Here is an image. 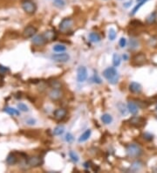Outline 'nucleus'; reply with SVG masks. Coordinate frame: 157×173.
<instances>
[{"label":"nucleus","instance_id":"f257e3e1","mask_svg":"<svg viewBox=\"0 0 157 173\" xmlns=\"http://www.w3.org/2000/svg\"><path fill=\"white\" fill-rule=\"evenodd\" d=\"M103 76L108 80L110 84H116L119 81V74L115 67H108L103 71Z\"/></svg>","mask_w":157,"mask_h":173},{"label":"nucleus","instance_id":"f03ea898","mask_svg":"<svg viewBox=\"0 0 157 173\" xmlns=\"http://www.w3.org/2000/svg\"><path fill=\"white\" fill-rule=\"evenodd\" d=\"M126 154L130 157H139L142 154V149L135 143H131L126 147Z\"/></svg>","mask_w":157,"mask_h":173},{"label":"nucleus","instance_id":"7ed1b4c3","mask_svg":"<svg viewBox=\"0 0 157 173\" xmlns=\"http://www.w3.org/2000/svg\"><path fill=\"white\" fill-rule=\"evenodd\" d=\"M147 62V57L144 53H140L135 54L133 58H132V65L134 66H143L145 63Z\"/></svg>","mask_w":157,"mask_h":173},{"label":"nucleus","instance_id":"20e7f679","mask_svg":"<svg viewBox=\"0 0 157 173\" xmlns=\"http://www.w3.org/2000/svg\"><path fill=\"white\" fill-rule=\"evenodd\" d=\"M22 8H23V10L26 13H28V14H33L36 12V10H37V5L35 4V3L31 2L30 0H27V1L23 2Z\"/></svg>","mask_w":157,"mask_h":173},{"label":"nucleus","instance_id":"39448f33","mask_svg":"<svg viewBox=\"0 0 157 173\" xmlns=\"http://www.w3.org/2000/svg\"><path fill=\"white\" fill-rule=\"evenodd\" d=\"M51 59L55 61V62H60V63H65L67 62L70 60V56L68 53H56L52 55Z\"/></svg>","mask_w":157,"mask_h":173},{"label":"nucleus","instance_id":"423d86ee","mask_svg":"<svg viewBox=\"0 0 157 173\" xmlns=\"http://www.w3.org/2000/svg\"><path fill=\"white\" fill-rule=\"evenodd\" d=\"M26 163L30 167H39L43 164L44 161H43V158L39 156H33V157H29L26 160Z\"/></svg>","mask_w":157,"mask_h":173},{"label":"nucleus","instance_id":"0eeeda50","mask_svg":"<svg viewBox=\"0 0 157 173\" xmlns=\"http://www.w3.org/2000/svg\"><path fill=\"white\" fill-rule=\"evenodd\" d=\"M87 69L84 66H79L77 69V80L78 82H84L87 79Z\"/></svg>","mask_w":157,"mask_h":173},{"label":"nucleus","instance_id":"6e6552de","mask_svg":"<svg viewBox=\"0 0 157 173\" xmlns=\"http://www.w3.org/2000/svg\"><path fill=\"white\" fill-rule=\"evenodd\" d=\"M73 26V20L70 18H65L60 23V30L61 31H68Z\"/></svg>","mask_w":157,"mask_h":173},{"label":"nucleus","instance_id":"1a4fd4ad","mask_svg":"<svg viewBox=\"0 0 157 173\" xmlns=\"http://www.w3.org/2000/svg\"><path fill=\"white\" fill-rule=\"evenodd\" d=\"M49 97L52 101H59L62 98V92L60 88H52L49 92Z\"/></svg>","mask_w":157,"mask_h":173},{"label":"nucleus","instance_id":"9d476101","mask_svg":"<svg viewBox=\"0 0 157 173\" xmlns=\"http://www.w3.org/2000/svg\"><path fill=\"white\" fill-rule=\"evenodd\" d=\"M130 123L133 126L136 127V128H141L146 124V120L141 118V117H137V116H134L133 118L130 119Z\"/></svg>","mask_w":157,"mask_h":173},{"label":"nucleus","instance_id":"9b49d317","mask_svg":"<svg viewBox=\"0 0 157 173\" xmlns=\"http://www.w3.org/2000/svg\"><path fill=\"white\" fill-rule=\"evenodd\" d=\"M47 42V39L44 34L42 35H37L32 39V43L36 46H44Z\"/></svg>","mask_w":157,"mask_h":173},{"label":"nucleus","instance_id":"f8f14e48","mask_svg":"<svg viewBox=\"0 0 157 173\" xmlns=\"http://www.w3.org/2000/svg\"><path fill=\"white\" fill-rule=\"evenodd\" d=\"M129 90H130V92H132L134 94H141V91H142V87L140 83L133 81L129 85Z\"/></svg>","mask_w":157,"mask_h":173},{"label":"nucleus","instance_id":"ddd939ff","mask_svg":"<svg viewBox=\"0 0 157 173\" xmlns=\"http://www.w3.org/2000/svg\"><path fill=\"white\" fill-rule=\"evenodd\" d=\"M67 115V111L65 109H58L53 112V115L54 118L58 121H61L63 120Z\"/></svg>","mask_w":157,"mask_h":173},{"label":"nucleus","instance_id":"4468645a","mask_svg":"<svg viewBox=\"0 0 157 173\" xmlns=\"http://www.w3.org/2000/svg\"><path fill=\"white\" fill-rule=\"evenodd\" d=\"M36 32H37V29L32 26H29L24 30L23 36L25 38H31V37H33L36 34Z\"/></svg>","mask_w":157,"mask_h":173},{"label":"nucleus","instance_id":"2eb2a0df","mask_svg":"<svg viewBox=\"0 0 157 173\" xmlns=\"http://www.w3.org/2000/svg\"><path fill=\"white\" fill-rule=\"evenodd\" d=\"M127 109L132 115H136L138 113V110H139V106L134 101H128Z\"/></svg>","mask_w":157,"mask_h":173},{"label":"nucleus","instance_id":"dca6fc26","mask_svg":"<svg viewBox=\"0 0 157 173\" xmlns=\"http://www.w3.org/2000/svg\"><path fill=\"white\" fill-rule=\"evenodd\" d=\"M91 134H92V130L91 129H86L78 138V142H84L87 141L90 137H91Z\"/></svg>","mask_w":157,"mask_h":173},{"label":"nucleus","instance_id":"f3484780","mask_svg":"<svg viewBox=\"0 0 157 173\" xmlns=\"http://www.w3.org/2000/svg\"><path fill=\"white\" fill-rule=\"evenodd\" d=\"M117 108H118V109L120 111V113H121L122 115H126L128 114V112H129V110L127 109V107L126 106L124 103H122V102H119V103L117 104Z\"/></svg>","mask_w":157,"mask_h":173},{"label":"nucleus","instance_id":"a211bd4d","mask_svg":"<svg viewBox=\"0 0 157 173\" xmlns=\"http://www.w3.org/2000/svg\"><path fill=\"white\" fill-rule=\"evenodd\" d=\"M141 167H142V163L140 162V161H135V162H134V163L131 164L130 170H131L132 172H135L140 171L141 169Z\"/></svg>","mask_w":157,"mask_h":173},{"label":"nucleus","instance_id":"6ab92c4d","mask_svg":"<svg viewBox=\"0 0 157 173\" xmlns=\"http://www.w3.org/2000/svg\"><path fill=\"white\" fill-rule=\"evenodd\" d=\"M101 121H102L103 123L108 125L110 123H112V122H113V117H112V115H109V114H104V115L101 116Z\"/></svg>","mask_w":157,"mask_h":173},{"label":"nucleus","instance_id":"aec40b11","mask_svg":"<svg viewBox=\"0 0 157 173\" xmlns=\"http://www.w3.org/2000/svg\"><path fill=\"white\" fill-rule=\"evenodd\" d=\"M65 132V126L59 125L54 128L52 133L54 136H61L63 133Z\"/></svg>","mask_w":157,"mask_h":173},{"label":"nucleus","instance_id":"412c9836","mask_svg":"<svg viewBox=\"0 0 157 173\" xmlns=\"http://www.w3.org/2000/svg\"><path fill=\"white\" fill-rule=\"evenodd\" d=\"M17 162V158L16 157L14 154H10L7 158H6V163L9 164V165H14Z\"/></svg>","mask_w":157,"mask_h":173},{"label":"nucleus","instance_id":"4be33fe9","mask_svg":"<svg viewBox=\"0 0 157 173\" xmlns=\"http://www.w3.org/2000/svg\"><path fill=\"white\" fill-rule=\"evenodd\" d=\"M89 39H90V40L92 41V42H94V43H98V42H100V36L97 33V32H91L90 34H89Z\"/></svg>","mask_w":157,"mask_h":173},{"label":"nucleus","instance_id":"5701e85b","mask_svg":"<svg viewBox=\"0 0 157 173\" xmlns=\"http://www.w3.org/2000/svg\"><path fill=\"white\" fill-rule=\"evenodd\" d=\"M44 36L46 37V39L48 40H55L56 39V33L53 31H47L44 33Z\"/></svg>","mask_w":157,"mask_h":173},{"label":"nucleus","instance_id":"b1692460","mask_svg":"<svg viewBox=\"0 0 157 173\" xmlns=\"http://www.w3.org/2000/svg\"><path fill=\"white\" fill-rule=\"evenodd\" d=\"M156 18H157L156 12H154L153 13H151V14H149V15L148 16V18H146V22H147L148 24H149V25H152V24H154V23L156 22Z\"/></svg>","mask_w":157,"mask_h":173},{"label":"nucleus","instance_id":"393cba45","mask_svg":"<svg viewBox=\"0 0 157 173\" xmlns=\"http://www.w3.org/2000/svg\"><path fill=\"white\" fill-rule=\"evenodd\" d=\"M4 112H6L7 114H9V115H19V111L17 109H13V108H10V107H7V108H5L4 109Z\"/></svg>","mask_w":157,"mask_h":173},{"label":"nucleus","instance_id":"a878e982","mask_svg":"<svg viewBox=\"0 0 157 173\" xmlns=\"http://www.w3.org/2000/svg\"><path fill=\"white\" fill-rule=\"evenodd\" d=\"M121 61V56H120L118 53H114V54L113 55V66H120Z\"/></svg>","mask_w":157,"mask_h":173},{"label":"nucleus","instance_id":"bb28decb","mask_svg":"<svg viewBox=\"0 0 157 173\" xmlns=\"http://www.w3.org/2000/svg\"><path fill=\"white\" fill-rule=\"evenodd\" d=\"M128 45H129V47H130L131 50H134V49H136L137 47H139V41L137 39H131L129 40Z\"/></svg>","mask_w":157,"mask_h":173},{"label":"nucleus","instance_id":"cd10ccee","mask_svg":"<svg viewBox=\"0 0 157 173\" xmlns=\"http://www.w3.org/2000/svg\"><path fill=\"white\" fill-rule=\"evenodd\" d=\"M53 51L56 52V53H63L66 50V47H65L64 45H61V44H59V45H55L53 47Z\"/></svg>","mask_w":157,"mask_h":173},{"label":"nucleus","instance_id":"c85d7f7f","mask_svg":"<svg viewBox=\"0 0 157 173\" xmlns=\"http://www.w3.org/2000/svg\"><path fill=\"white\" fill-rule=\"evenodd\" d=\"M147 1H148V0H144V1L139 2V3L137 4V5H136V6H135V7H134V8L133 9V11H132V12H131V15H132V16L134 15V14H135V13H136V12H137L139 11V9L141 8V6H142V5H143V4H145V3H146Z\"/></svg>","mask_w":157,"mask_h":173},{"label":"nucleus","instance_id":"c756f323","mask_svg":"<svg viewBox=\"0 0 157 173\" xmlns=\"http://www.w3.org/2000/svg\"><path fill=\"white\" fill-rule=\"evenodd\" d=\"M53 4L57 8H63L65 5V3L64 0H54Z\"/></svg>","mask_w":157,"mask_h":173},{"label":"nucleus","instance_id":"7c9ffc66","mask_svg":"<svg viewBox=\"0 0 157 173\" xmlns=\"http://www.w3.org/2000/svg\"><path fill=\"white\" fill-rule=\"evenodd\" d=\"M69 156H70V158H71L74 163H78L79 158H78V156L77 155V153H75L74 151L71 150V151L69 152Z\"/></svg>","mask_w":157,"mask_h":173},{"label":"nucleus","instance_id":"2f4dec72","mask_svg":"<svg viewBox=\"0 0 157 173\" xmlns=\"http://www.w3.org/2000/svg\"><path fill=\"white\" fill-rule=\"evenodd\" d=\"M116 31L113 29V28H110L109 31H108V38H109L110 40H114L115 38H116Z\"/></svg>","mask_w":157,"mask_h":173},{"label":"nucleus","instance_id":"473e14b6","mask_svg":"<svg viewBox=\"0 0 157 173\" xmlns=\"http://www.w3.org/2000/svg\"><path fill=\"white\" fill-rule=\"evenodd\" d=\"M50 86L52 88H61V83L58 80H52L50 82Z\"/></svg>","mask_w":157,"mask_h":173},{"label":"nucleus","instance_id":"72a5a7b5","mask_svg":"<svg viewBox=\"0 0 157 173\" xmlns=\"http://www.w3.org/2000/svg\"><path fill=\"white\" fill-rule=\"evenodd\" d=\"M142 137H143V138H144L146 141L150 142L154 139V136H153L152 134H150V133H148V132L144 133V134L142 135Z\"/></svg>","mask_w":157,"mask_h":173},{"label":"nucleus","instance_id":"f704fd0d","mask_svg":"<svg viewBox=\"0 0 157 173\" xmlns=\"http://www.w3.org/2000/svg\"><path fill=\"white\" fill-rule=\"evenodd\" d=\"M17 109L20 111H23V112H28L29 111L28 107L25 104H24V103H18L17 104Z\"/></svg>","mask_w":157,"mask_h":173},{"label":"nucleus","instance_id":"c9c22d12","mask_svg":"<svg viewBox=\"0 0 157 173\" xmlns=\"http://www.w3.org/2000/svg\"><path fill=\"white\" fill-rule=\"evenodd\" d=\"M65 141L67 142H73V140H74V137H73V136L71 133H67L65 135Z\"/></svg>","mask_w":157,"mask_h":173},{"label":"nucleus","instance_id":"e433bc0d","mask_svg":"<svg viewBox=\"0 0 157 173\" xmlns=\"http://www.w3.org/2000/svg\"><path fill=\"white\" fill-rule=\"evenodd\" d=\"M130 25H132L134 26H141L143 24L139 20H133L132 22H130Z\"/></svg>","mask_w":157,"mask_h":173},{"label":"nucleus","instance_id":"4c0bfd02","mask_svg":"<svg viewBox=\"0 0 157 173\" xmlns=\"http://www.w3.org/2000/svg\"><path fill=\"white\" fill-rule=\"evenodd\" d=\"M119 45L121 47H125L126 45V39L125 38H121L120 41H119Z\"/></svg>","mask_w":157,"mask_h":173},{"label":"nucleus","instance_id":"58836bf2","mask_svg":"<svg viewBox=\"0 0 157 173\" xmlns=\"http://www.w3.org/2000/svg\"><path fill=\"white\" fill-rule=\"evenodd\" d=\"M8 71H9V68H8V67L0 65V72H1V73H7Z\"/></svg>","mask_w":157,"mask_h":173},{"label":"nucleus","instance_id":"ea45409f","mask_svg":"<svg viewBox=\"0 0 157 173\" xmlns=\"http://www.w3.org/2000/svg\"><path fill=\"white\" fill-rule=\"evenodd\" d=\"M94 80H95V82H97L98 84H100V83H101V80L98 77L97 74H94Z\"/></svg>","mask_w":157,"mask_h":173},{"label":"nucleus","instance_id":"a19ab883","mask_svg":"<svg viewBox=\"0 0 157 173\" xmlns=\"http://www.w3.org/2000/svg\"><path fill=\"white\" fill-rule=\"evenodd\" d=\"M131 4H132V0H131V1H129V2H127V3H125V4H123V6H124L125 8H128Z\"/></svg>","mask_w":157,"mask_h":173},{"label":"nucleus","instance_id":"79ce46f5","mask_svg":"<svg viewBox=\"0 0 157 173\" xmlns=\"http://www.w3.org/2000/svg\"><path fill=\"white\" fill-rule=\"evenodd\" d=\"M27 123L30 124V125H33V124H35V120H33V119H29V120H27Z\"/></svg>","mask_w":157,"mask_h":173},{"label":"nucleus","instance_id":"37998d69","mask_svg":"<svg viewBox=\"0 0 157 173\" xmlns=\"http://www.w3.org/2000/svg\"><path fill=\"white\" fill-rule=\"evenodd\" d=\"M90 164H91L90 162H86V163L84 164V167H85V168H90V167H91Z\"/></svg>","mask_w":157,"mask_h":173},{"label":"nucleus","instance_id":"c03bdc74","mask_svg":"<svg viewBox=\"0 0 157 173\" xmlns=\"http://www.w3.org/2000/svg\"><path fill=\"white\" fill-rule=\"evenodd\" d=\"M123 59H124V61H127L128 60V56L126 54H123Z\"/></svg>","mask_w":157,"mask_h":173},{"label":"nucleus","instance_id":"a18cd8bd","mask_svg":"<svg viewBox=\"0 0 157 173\" xmlns=\"http://www.w3.org/2000/svg\"><path fill=\"white\" fill-rule=\"evenodd\" d=\"M2 81H3V76L0 74V82H2Z\"/></svg>","mask_w":157,"mask_h":173},{"label":"nucleus","instance_id":"49530a36","mask_svg":"<svg viewBox=\"0 0 157 173\" xmlns=\"http://www.w3.org/2000/svg\"><path fill=\"white\" fill-rule=\"evenodd\" d=\"M137 1V3H139V2H141V1H144V0H136Z\"/></svg>","mask_w":157,"mask_h":173},{"label":"nucleus","instance_id":"de8ad7c7","mask_svg":"<svg viewBox=\"0 0 157 173\" xmlns=\"http://www.w3.org/2000/svg\"><path fill=\"white\" fill-rule=\"evenodd\" d=\"M156 111H157V105H156Z\"/></svg>","mask_w":157,"mask_h":173}]
</instances>
